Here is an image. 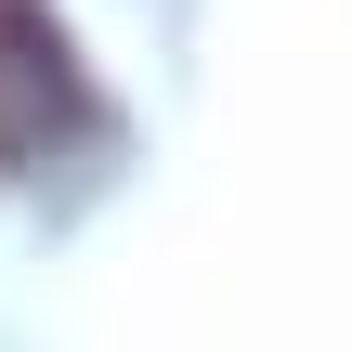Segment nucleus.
Listing matches in <instances>:
<instances>
[{"label":"nucleus","mask_w":352,"mask_h":352,"mask_svg":"<svg viewBox=\"0 0 352 352\" xmlns=\"http://www.w3.org/2000/svg\"><path fill=\"white\" fill-rule=\"evenodd\" d=\"M91 144V65L39 0H0V183H39Z\"/></svg>","instance_id":"nucleus-1"}]
</instances>
